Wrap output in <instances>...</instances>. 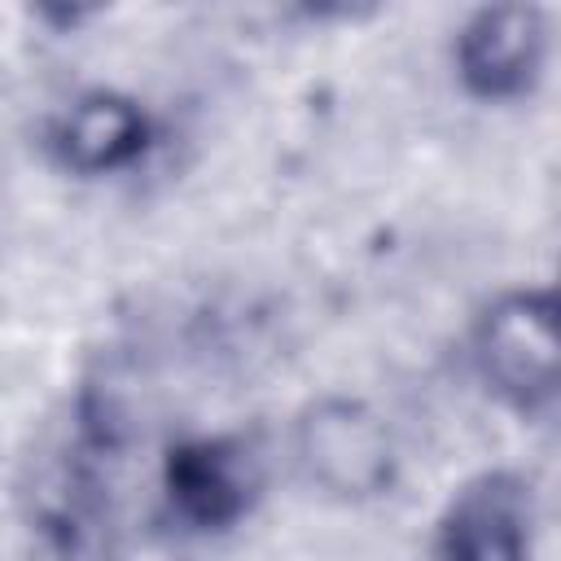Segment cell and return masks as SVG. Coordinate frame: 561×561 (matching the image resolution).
Wrapping results in <instances>:
<instances>
[{"label":"cell","mask_w":561,"mask_h":561,"mask_svg":"<svg viewBox=\"0 0 561 561\" xmlns=\"http://www.w3.org/2000/svg\"><path fill=\"white\" fill-rule=\"evenodd\" d=\"M469 359L478 381L517 416L548 421L557 412V302L543 285L495 294L469 324Z\"/></svg>","instance_id":"6da1fadb"},{"label":"cell","mask_w":561,"mask_h":561,"mask_svg":"<svg viewBox=\"0 0 561 561\" xmlns=\"http://www.w3.org/2000/svg\"><path fill=\"white\" fill-rule=\"evenodd\" d=\"M294 465L329 500L364 504L394 486L399 447L381 412L351 394H320L294 416Z\"/></svg>","instance_id":"7a4b0ae2"},{"label":"cell","mask_w":561,"mask_h":561,"mask_svg":"<svg viewBox=\"0 0 561 561\" xmlns=\"http://www.w3.org/2000/svg\"><path fill=\"white\" fill-rule=\"evenodd\" d=\"M456 79L478 101L526 96L548 61V13L539 4H482L451 44Z\"/></svg>","instance_id":"3957f363"},{"label":"cell","mask_w":561,"mask_h":561,"mask_svg":"<svg viewBox=\"0 0 561 561\" xmlns=\"http://www.w3.org/2000/svg\"><path fill=\"white\" fill-rule=\"evenodd\" d=\"M162 495L171 517H180L188 530H228L259 495L254 451L228 434L180 438L162 456Z\"/></svg>","instance_id":"277c9868"},{"label":"cell","mask_w":561,"mask_h":561,"mask_svg":"<svg viewBox=\"0 0 561 561\" xmlns=\"http://www.w3.org/2000/svg\"><path fill=\"white\" fill-rule=\"evenodd\" d=\"M535 495L513 469H482L460 482L434 530V561H530Z\"/></svg>","instance_id":"5b68a950"},{"label":"cell","mask_w":561,"mask_h":561,"mask_svg":"<svg viewBox=\"0 0 561 561\" xmlns=\"http://www.w3.org/2000/svg\"><path fill=\"white\" fill-rule=\"evenodd\" d=\"M48 153L70 175H114L140 162L153 145L149 110L114 88L79 92L48 123Z\"/></svg>","instance_id":"8992f818"}]
</instances>
